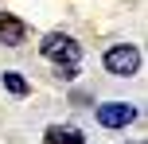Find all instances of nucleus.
<instances>
[{
    "label": "nucleus",
    "instance_id": "obj_1",
    "mask_svg": "<svg viewBox=\"0 0 148 144\" xmlns=\"http://www.w3.org/2000/svg\"><path fill=\"white\" fill-rule=\"evenodd\" d=\"M39 51H43L47 59H55L59 66H78V59H82V47L74 43L70 35H62V31H51V35H43Z\"/></svg>",
    "mask_w": 148,
    "mask_h": 144
},
{
    "label": "nucleus",
    "instance_id": "obj_2",
    "mask_svg": "<svg viewBox=\"0 0 148 144\" xmlns=\"http://www.w3.org/2000/svg\"><path fill=\"white\" fill-rule=\"evenodd\" d=\"M105 70L109 74H117V78H133L136 70H140V51H136L133 43H117V47H109L105 51Z\"/></svg>",
    "mask_w": 148,
    "mask_h": 144
},
{
    "label": "nucleus",
    "instance_id": "obj_3",
    "mask_svg": "<svg viewBox=\"0 0 148 144\" xmlns=\"http://www.w3.org/2000/svg\"><path fill=\"white\" fill-rule=\"evenodd\" d=\"M133 121H136V109L129 101H105V105H97V125L101 129H125Z\"/></svg>",
    "mask_w": 148,
    "mask_h": 144
},
{
    "label": "nucleus",
    "instance_id": "obj_4",
    "mask_svg": "<svg viewBox=\"0 0 148 144\" xmlns=\"http://www.w3.org/2000/svg\"><path fill=\"white\" fill-rule=\"evenodd\" d=\"M23 39H27V23L20 16H12V12H0V43L4 47H20Z\"/></svg>",
    "mask_w": 148,
    "mask_h": 144
},
{
    "label": "nucleus",
    "instance_id": "obj_5",
    "mask_svg": "<svg viewBox=\"0 0 148 144\" xmlns=\"http://www.w3.org/2000/svg\"><path fill=\"white\" fill-rule=\"evenodd\" d=\"M43 144H86V136H82V129H74V125H51V129L43 132Z\"/></svg>",
    "mask_w": 148,
    "mask_h": 144
},
{
    "label": "nucleus",
    "instance_id": "obj_6",
    "mask_svg": "<svg viewBox=\"0 0 148 144\" xmlns=\"http://www.w3.org/2000/svg\"><path fill=\"white\" fill-rule=\"evenodd\" d=\"M0 82H4V90L12 93V98H23V93L31 90V86H27V78H23V74H16V70H4V78H0Z\"/></svg>",
    "mask_w": 148,
    "mask_h": 144
}]
</instances>
